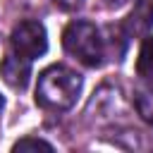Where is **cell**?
Listing matches in <instances>:
<instances>
[{
  "mask_svg": "<svg viewBox=\"0 0 153 153\" xmlns=\"http://www.w3.org/2000/svg\"><path fill=\"white\" fill-rule=\"evenodd\" d=\"M81 74L65 67L50 65L38 74L36 103L45 110H69L81 93Z\"/></svg>",
  "mask_w": 153,
  "mask_h": 153,
  "instance_id": "1",
  "label": "cell"
},
{
  "mask_svg": "<svg viewBox=\"0 0 153 153\" xmlns=\"http://www.w3.org/2000/svg\"><path fill=\"white\" fill-rule=\"evenodd\" d=\"M62 45L74 60H79L86 67L103 65L105 41L100 36V29L96 24H91V22H84V19L69 22L65 33H62Z\"/></svg>",
  "mask_w": 153,
  "mask_h": 153,
  "instance_id": "2",
  "label": "cell"
},
{
  "mask_svg": "<svg viewBox=\"0 0 153 153\" xmlns=\"http://www.w3.org/2000/svg\"><path fill=\"white\" fill-rule=\"evenodd\" d=\"M10 45L14 53L29 57V60H36L41 55H45L48 50V36H45V26L36 19H24L19 22L12 33H10Z\"/></svg>",
  "mask_w": 153,
  "mask_h": 153,
  "instance_id": "3",
  "label": "cell"
},
{
  "mask_svg": "<svg viewBox=\"0 0 153 153\" xmlns=\"http://www.w3.org/2000/svg\"><path fill=\"white\" fill-rule=\"evenodd\" d=\"M0 76L12 88H24L31 76V60L19 53H7L0 62Z\"/></svg>",
  "mask_w": 153,
  "mask_h": 153,
  "instance_id": "4",
  "label": "cell"
},
{
  "mask_svg": "<svg viewBox=\"0 0 153 153\" xmlns=\"http://www.w3.org/2000/svg\"><path fill=\"white\" fill-rule=\"evenodd\" d=\"M153 26V0H136L131 12L127 14L122 29L129 38H136V36H148Z\"/></svg>",
  "mask_w": 153,
  "mask_h": 153,
  "instance_id": "5",
  "label": "cell"
},
{
  "mask_svg": "<svg viewBox=\"0 0 153 153\" xmlns=\"http://www.w3.org/2000/svg\"><path fill=\"white\" fill-rule=\"evenodd\" d=\"M134 108L141 115V120L153 127V84H148V81H139L136 84V88H134Z\"/></svg>",
  "mask_w": 153,
  "mask_h": 153,
  "instance_id": "6",
  "label": "cell"
},
{
  "mask_svg": "<svg viewBox=\"0 0 153 153\" xmlns=\"http://www.w3.org/2000/svg\"><path fill=\"white\" fill-rule=\"evenodd\" d=\"M136 76L139 81H148L153 84V36H143L139 57H136Z\"/></svg>",
  "mask_w": 153,
  "mask_h": 153,
  "instance_id": "7",
  "label": "cell"
},
{
  "mask_svg": "<svg viewBox=\"0 0 153 153\" xmlns=\"http://www.w3.org/2000/svg\"><path fill=\"white\" fill-rule=\"evenodd\" d=\"M38 148H43V151H53V146H50L48 141H43V139H33V136L19 139V141L12 146V151H38Z\"/></svg>",
  "mask_w": 153,
  "mask_h": 153,
  "instance_id": "8",
  "label": "cell"
},
{
  "mask_svg": "<svg viewBox=\"0 0 153 153\" xmlns=\"http://www.w3.org/2000/svg\"><path fill=\"white\" fill-rule=\"evenodd\" d=\"M60 10H65V12H74V10H79L81 5H84V0H53Z\"/></svg>",
  "mask_w": 153,
  "mask_h": 153,
  "instance_id": "9",
  "label": "cell"
},
{
  "mask_svg": "<svg viewBox=\"0 0 153 153\" xmlns=\"http://www.w3.org/2000/svg\"><path fill=\"white\" fill-rule=\"evenodd\" d=\"M124 2H129V0H105V5H110V7H122Z\"/></svg>",
  "mask_w": 153,
  "mask_h": 153,
  "instance_id": "10",
  "label": "cell"
},
{
  "mask_svg": "<svg viewBox=\"0 0 153 153\" xmlns=\"http://www.w3.org/2000/svg\"><path fill=\"white\" fill-rule=\"evenodd\" d=\"M2 105H5V100H2V96H0V110H2Z\"/></svg>",
  "mask_w": 153,
  "mask_h": 153,
  "instance_id": "11",
  "label": "cell"
}]
</instances>
